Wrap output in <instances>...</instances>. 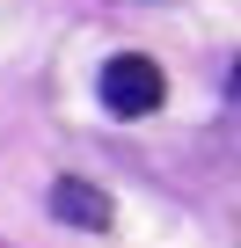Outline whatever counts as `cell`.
I'll return each instance as SVG.
<instances>
[{
	"instance_id": "obj_2",
	"label": "cell",
	"mask_w": 241,
	"mask_h": 248,
	"mask_svg": "<svg viewBox=\"0 0 241 248\" xmlns=\"http://www.w3.org/2000/svg\"><path fill=\"white\" fill-rule=\"evenodd\" d=\"M51 219L102 233V226H110V197H102L95 183H80V175H59V183H51Z\"/></svg>"
},
{
	"instance_id": "obj_3",
	"label": "cell",
	"mask_w": 241,
	"mask_h": 248,
	"mask_svg": "<svg viewBox=\"0 0 241 248\" xmlns=\"http://www.w3.org/2000/svg\"><path fill=\"white\" fill-rule=\"evenodd\" d=\"M234 95H241V59H234Z\"/></svg>"
},
{
	"instance_id": "obj_1",
	"label": "cell",
	"mask_w": 241,
	"mask_h": 248,
	"mask_svg": "<svg viewBox=\"0 0 241 248\" xmlns=\"http://www.w3.org/2000/svg\"><path fill=\"white\" fill-rule=\"evenodd\" d=\"M161 95H168V80H161V66L139 59V51H117V59L102 66V109H110V117H154Z\"/></svg>"
}]
</instances>
